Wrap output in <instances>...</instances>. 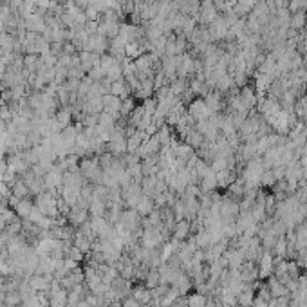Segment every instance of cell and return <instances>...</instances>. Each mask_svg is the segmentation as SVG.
<instances>
[{
    "mask_svg": "<svg viewBox=\"0 0 307 307\" xmlns=\"http://www.w3.org/2000/svg\"><path fill=\"white\" fill-rule=\"evenodd\" d=\"M96 239H90V237H87L85 233H82V231H78L74 233V239H72V246H76L78 249H82L83 253L87 255L90 253V249H92V242H94Z\"/></svg>",
    "mask_w": 307,
    "mask_h": 307,
    "instance_id": "obj_16",
    "label": "cell"
},
{
    "mask_svg": "<svg viewBox=\"0 0 307 307\" xmlns=\"http://www.w3.org/2000/svg\"><path fill=\"white\" fill-rule=\"evenodd\" d=\"M6 2H7V6H9V7H13V9L17 11L18 7L22 6V4H24L25 0H6Z\"/></svg>",
    "mask_w": 307,
    "mask_h": 307,
    "instance_id": "obj_42",
    "label": "cell"
},
{
    "mask_svg": "<svg viewBox=\"0 0 307 307\" xmlns=\"http://www.w3.org/2000/svg\"><path fill=\"white\" fill-rule=\"evenodd\" d=\"M45 217V215H44V213L40 212V210H38V208H33V212H31V215H29V219H27V220H29V222H33V224H38V222H40L42 219Z\"/></svg>",
    "mask_w": 307,
    "mask_h": 307,
    "instance_id": "obj_39",
    "label": "cell"
},
{
    "mask_svg": "<svg viewBox=\"0 0 307 307\" xmlns=\"http://www.w3.org/2000/svg\"><path fill=\"white\" fill-rule=\"evenodd\" d=\"M259 278L260 280H266L273 275V269H275V255H271V251H266L264 249V253L262 257L259 259Z\"/></svg>",
    "mask_w": 307,
    "mask_h": 307,
    "instance_id": "obj_5",
    "label": "cell"
},
{
    "mask_svg": "<svg viewBox=\"0 0 307 307\" xmlns=\"http://www.w3.org/2000/svg\"><path fill=\"white\" fill-rule=\"evenodd\" d=\"M217 174V186L219 188H228L233 181H235L237 177H239V174H237V170H228V168H224V170H219L215 172Z\"/></svg>",
    "mask_w": 307,
    "mask_h": 307,
    "instance_id": "obj_19",
    "label": "cell"
},
{
    "mask_svg": "<svg viewBox=\"0 0 307 307\" xmlns=\"http://www.w3.org/2000/svg\"><path fill=\"white\" fill-rule=\"evenodd\" d=\"M306 222H307V220H306Z\"/></svg>",
    "mask_w": 307,
    "mask_h": 307,
    "instance_id": "obj_46",
    "label": "cell"
},
{
    "mask_svg": "<svg viewBox=\"0 0 307 307\" xmlns=\"http://www.w3.org/2000/svg\"><path fill=\"white\" fill-rule=\"evenodd\" d=\"M11 195H15V197H18V199H25V197H29L31 195L27 184L24 183V179L20 177V175L11 183Z\"/></svg>",
    "mask_w": 307,
    "mask_h": 307,
    "instance_id": "obj_25",
    "label": "cell"
},
{
    "mask_svg": "<svg viewBox=\"0 0 307 307\" xmlns=\"http://www.w3.org/2000/svg\"><path fill=\"white\" fill-rule=\"evenodd\" d=\"M255 291H257V285H255V284H246V287L242 289V293L237 296L239 307H253Z\"/></svg>",
    "mask_w": 307,
    "mask_h": 307,
    "instance_id": "obj_11",
    "label": "cell"
},
{
    "mask_svg": "<svg viewBox=\"0 0 307 307\" xmlns=\"http://www.w3.org/2000/svg\"><path fill=\"white\" fill-rule=\"evenodd\" d=\"M273 253L277 259H285L287 257V239L285 235H280L275 242V248H273Z\"/></svg>",
    "mask_w": 307,
    "mask_h": 307,
    "instance_id": "obj_30",
    "label": "cell"
},
{
    "mask_svg": "<svg viewBox=\"0 0 307 307\" xmlns=\"http://www.w3.org/2000/svg\"><path fill=\"white\" fill-rule=\"evenodd\" d=\"M85 300L90 307H105V302H103V295H96L92 291H89L85 295Z\"/></svg>",
    "mask_w": 307,
    "mask_h": 307,
    "instance_id": "obj_36",
    "label": "cell"
},
{
    "mask_svg": "<svg viewBox=\"0 0 307 307\" xmlns=\"http://www.w3.org/2000/svg\"><path fill=\"white\" fill-rule=\"evenodd\" d=\"M239 98H241V101L248 110H253L257 107V90L253 87H249V85H244V87L239 89Z\"/></svg>",
    "mask_w": 307,
    "mask_h": 307,
    "instance_id": "obj_10",
    "label": "cell"
},
{
    "mask_svg": "<svg viewBox=\"0 0 307 307\" xmlns=\"http://www.w3.org/2000/svg\"><path fill=\"white\" fill-rule=\"evenodd\" d=\"M136 101L132 100V98H125L123 101H121V110H119V114H121V118H129L130 114L134 112V109H136Z\"/></svg>",
    "mask_w": 307,
    "mask_h": 307,
    "instance_id": "obj_34",
    "label": "cell"
},
{
    "mask_svg": "<svg viewBox=\"0 0 307 307\" xmlns=\"http://www.w3.org/2000/svg\"><path fill=\"white\" fill-rule=\"evenodd\" d=\"M121 98H118V96L114 94H105L103 96V112L107 114H112L114 118L121 119V114H119V110H121Z\"/></svg>",
    "mask_w": 307,
    "mask_h": 307,
    "instance_id": "obj_8",
    "label": "cell"
},
{
    "mask_svg": "<svg viewBox=\"0 0 307 307\" xmlns=\"http://www.w3.org/2000/svg\"><path fill=\"white\" fill-rule=\"evenodd\" d=\"M38 64H40V56L38 54H24V69H27L31 74H36Z\"/></svg>",
    "mask_w": 307,
    "mask_h": 307,
    "instance_id": "obj_32",
    "label": "cell"
},
{
    "mask_svg": "<svg viewBox=\"0 0 307 307\" xmlns=\"http://www.w3.org/2000/svg\"><path fill=\"white\" fill-rule=\"evenodd\" d=\"M266 285H267V289H269V293H271V298H280V296L289 295V291L285 289V285H284L275 275H271V277L267 278Z\"/></svg>",
    "mask_w": 307,
    "mask_h": 307,
    "instance_id": "obj_15",
    "label": "cell"
},
{
    "mask_svg": "<svg viewBox=\"0 0 307 307\" xmlns=\"http://www.w3.org/2000/svg\"><path fill=\"white\" fill-rule=\"evenodd\" d=\"M222 257H224L226 262H228V269H241V266L246 262L242 249L233 248V246H228V249L222 253Z\"/></svg>",
    "mask_w": 307,
    "mask_h": 307,
    "instance_id": "obj_6",
    "label": "cell"
},
{
    "mask_svg": "<svg viewBox=\"0 0 307 307\" xmlns=\"http://www.w3.org/2000/svg\"><path fill=\"white\" fill-rule=\"evenodd\" d=\"M259 0H237L233 4V13H235L239 18H246L248 15H251L253 7L257 6Z\"/></svg>",
    "mask_w": 307,
    "mask_h": 307,
    "instance_id": "obj_14",
    "label": "cell"
},
{
    "mask_svg": "<svg viewBox=\"0 0 307 307\" xmlns=\"http://www.w3.org/2000/svg\"><path fill=\"white\" fill-rule=\"evenodd\" d=\"M6 226H7L6 219H4L2 215H0V233H4V230H6Z\"/></svg>",
    "mask_w": 307,
    "mask_h": 307,
    "instance_id": "obj_44",
    "label": "cell"
},
{
    "mask_svg": "<svg viewBox=\"0 0 307 307\" xmlns=\"http://www.w3.org/2000/svg\"><path fill=\"white\" fill-rule=\"evenodd\" d=\"M228 194H230V197H233V199H237V201H241L242 199L244 192H246V186H244V181L242 177H237L233 183L228 186Z\"/></svg>",
    "mask_w": 307,
    "mask_h": 307,
    "instance_id": "obj_26",
    "label": "cell"
},
{
    "mask_svg": "<svg viewBox=\"0 0 307 307\" xmlns=\"http://www.w3.org/2000/svg\"><path fill=\"white\" fill-rule=\"evenodd\" d=\"M33 208H35V202L31 201V199H20V201L15 204V213H17V217L18 219H22V220H27L31 215V212H33Z\"/></svg>",
    "mask_w": 307,
    "mask_h": 307,
    "instance_id": "obj_17",
    "label": "cell"
},
{
    "mask_svg": "<svg viewBox=\"0 0 307 307\" xmlns=\"http://www.w3.org/2000/svg\"><path fill=\"white\" fill-rule=\"evenodd\" d=\"M165 242H166V239L163 237V233H161L159 228H152V226L143 228L141 239H139V244H141L143 248L157 249V248H161Z\"/></svg>",
    "mask_w": 307,
    "mask_h": 307,
    "instance_id": "obj_2",
    "label": "cell"
},
{
    "mask_svg": "<svg viewBox=\"0 0 307 307\" xmlns=\"http://www.w3.org/2000/svg\"><path fill=\"white\" fill-rule=\"evenodd\" d=\"M54 118H56V121H58L62 127H69V125H72V121H74V116H72V107L67 105V107H60L58 110L54 112Z\"/></svg>",
    "mask_w": 307,
    "mask_h": 307,
    "instance_id": "obj_20",
    "label": "cell"
},
{
    "mask_svg": "<svg viewBox=\"0 0 307 307\" xmlns=\"http://www.w3.org/2000/svg\"><path fill=\"white\" fill-rule=\"evenodd\" d=\"M183 139H184V143H186V145H190V147L194 148V150H199V148L202 147V143L206 141V139H204V136H202L201 132L195 129V127L190 130V132L183 137Z\"/></svg>",
    "mask_w": 307,
    "mask_h": 307,
    "instance_id": "obj_24",
    "label": "cell"
},
{
    "mask_svg": "<svg viewBox=\"0 0 307 307\" xmlns=\"http://www.w3.org/2000/svg\"><path fill=\"white\" fill-rule=\"evenodd\" d=\"M80 174L83 175V179L90 184H101V177H103V168L100 165V157L98 155H85L80 159Z\"/></svg>",
    "mask_w": 307,
    "mask_h": 307,
    "instance_id": "obj_1",
    "label": "cell"
},
{
    "mask_svg": "<svg viewBox=\"0 0 307 307\" xmlns=\"http://www.w3.org/2000/svg\"><path fill=\"white\" fill-rule=\"evenodd\" d=\"M239 271H241V280L246 284H253L259 278V267L255 266V262H244Z\"/></svg>",
    "mask_w": 307,
    "mask_h": 307,
    "instance_id": "obj_13",
    "label": "cell"
},
{
    "mask_svg": "<svg viewBox=\"0 0 307 307\" xmlns=\"http://www.w3.org/2000/svg\"><path fill=\"white\" fill-rule=\"evenodd\" d=\"M275 183H277V179L273 175V170H264L262 177H260V184H262V186H271L273 188Z\"/></svg>",
    "mask_w": 307,
    "mask_h": 307,
    "instance_id": "obj_37",
    "label": "cell"
},
{
    "mask_svg": "<svg viewBox=\"0 0 307 307\" xmlns=\"http://www.w3.org/2000/svg\"><path fill=\"white\" fill-rule=\"evenodd\" d=\"M186 300H188V307H206L208 306V296L201 295V293H197V291L186 296Z\"/></svg>",
    "mask_w": 307,
    "mask_h": 307,
    "instance_id": "obj_31",
    "label": "cell"
},
{
    "mask_svg": "<svg viewBox=\"0 0 307 307\" xmlns=\"http://www.w3.org/2000/svg\"><path fill=\"white\" fill-rule=\"evenodd\" d=\"M121 307H143L136 298H132V296H127L123 302H121Z\"/></svg>",
    "mask_w": 307,
    "mask_h": 307,
    "instance_id": "obj_41",
    "label": "cell"
},
{
    "mask_svg": "<svg viewBox=\"0 0 307 307\" xmlns=\"http://www.w3.org/2000/svg\"><path fill=\"white\" fill-rule=\"evenodd\" d=\"M110 94L118 96V98L125 100V98L132 96V89H130L129 82H127L125 78H119V80H116V82L110 83Z\"/></svg>",
    "mask_w": 307,
    "mask_h": 307,
    "instance_id": "obj_12",
    "label": "cell"
},
{
    "mask_svg": "<svg viewBox=\"0 0 307 307\" xmlns=\"http://www.w3.org/2000/svg\"><path fill=\"white\" fill-rule=\"evenodd\" d=\"M253 307H269V302H266V300H260V298H255Z\"/></svg>",
    "mask_w": 307,
    "mask_h": 307,
    "instance_id": "obj_43",
    "label": "cell"
},
{
    "mask_svg": "<svg viewBox=\"0 0 307 307\" xmlns=\"http://www.w3.org/2000/svg\"><path fill=\"white\" fill-rule=\"evenodd\" d=\"M105 213H107V202L94 197L89 206V215L90 217H105Z\"/></svg>",
    "mask_w": 307,
    "mask_h": 307,
    "instance_id": "obj_28",
    "label": "cell"
},
{
    "mask_svg": "<svg viewBox=\"0 0 307 307\" xmlns=\"http://www.w3.org/2000/svg\"><path fill=\"white\" fill-rule=\"evenodd\" d=\"M20 304H22V296H20L18 289L7 291L6 295H4V306H18L20 307Z\"/></svg>",
    "mask_w": 307,
    "mask_h": 307,
    "instance_id": "obj_33",
    "label": "cell"
},
{
    "mask_svg": "<svg viewBox=\"0 0 307 307\" xmlns=\"http://www.w3.org/2000/svg\"><path fill=\"white\" fill-rule=\"evenodd\" d=\"M24 24H25V29L31 31V33H38L42 35L44 31H45V17L40 15V13H31L29 17L24 18Z\"/></svg>",
    "mask_w": 307,
    "mask_h": 307,
    "instance_id": "obj_7",
    "label": "cell"
},
{
    "mask_svg": "<svg viewBox=\"0 0 307 307\" xmlns=\"http://www.w3.org/2000/svg\"><path fill=\"white\" fill-rule=\"evenodd\" d=\"M76 307H90L89 304H87V300H85V298H83V300H80L76 304Z\"/></svg>",
    "mask_w": 307,
    "mask_h": 307,
    "instance_id": "obj_45",
    "label": "cell"
},
{
    "mask_svg": "<svg viewBox=\"0 0 307 307\" xmlns=\"http://www.w3.org/2000/svg\"><path fill=\"white\" fill-rule=\"evenodd\" d=\"M295 116L298 121H304L307 123V96H302L298 98L295 103Z\"/></svg>",
    "mask_w": 307,
    "mask_h": 307,
    "instance_id": "obj_29",
    "label": "cell"
},
{
    "mask_svg": "<svg viewBox=\"0 0 307 307\" xmlns=\"http://www.w3.org/2000/svg\"><path fill=\"white\" fill-rule=\"evenodd\" d=\"M136 210H137V213H139L141 217H147L148 213L155 210V202H154L152 197H148V195L141 194V197H139V201H137V204H136Z\"/></svg>",
    "mask_w": 307,
    "mask_h": 307,
    "instance_id": "obj_22",
    "label": "cell"
},
{
    "mask_svg": "<svg viewBox=\"0 0 307 307\" xmlns=\"http://www.w3.org/2000/svg\"><path fill=\"white\" fill-rule=\"evenodd\" d=\"M188 116L192 119H194L195 123L197 121H202V119H208L210 116H212V110L208 109V105H206V101L202 100H192L190 101V105H188Z\"/></svg>",
    "mask_w": 307,
    "mask_h": 307,
    "instance_id": "obj_4",
    "label": "cell"
},
{
    "mask_svg": "<svg viewBox=\"0 0 307 307\" xmlns=\"http://www.w3.org/2000/svg\"><path fill=\"white\" fill-rule=\"evenodd\" d=\"M143 282H145V285H147L148 289H154L155 285H159V271L157 269H150Z\"/></svg>",
    "mask_w": 307,
    "mask_h": 307,
    "instance_id": "obj_35",
    "label": "cell"
},
{
    "mask_svg": "<svg viewBox=\"0 0 307 307\" xmlns=\"http://www.w3.org/2000/svg\"><path fill=\"white\" fill-rule=\"evenodd\" d=\"M188 237H190V220L183 219V220L175 222L174 231H172V239H175V241H186Z\"/></svg>",
    "mask_w": 307,
    "mask_h": 307,
    "instance_id": "obj_21",
    "label": "cell"
},
{
    "mask_svg": "<svg viewBox=\"0 0 307 307\" xmlns=\"http://www.w3.org/2000/svg\"><path fill=\"white\" fill-rule=\"evenodd\" d=\"M98 27H100V22H87V24H85V31H87L90 36L98 35Z\"/></svg>",
    "mask_w": 307,
    "mask_h": 307,
    "instance_id": "obj_40",
    "label": "cell"
},
{
    "mask_svg": "<svg viewBox=\"0 0 307 307\" xmlns=\"http://www.w3.org/2000/svg\"><path fill=\"white\" fill-rule=\"evenodd\" d=\"M161 148H163V145H161L159 137L155 136H148L145 141H143V145L139 147V150H137V155H139V159H147V157H154V155H159Z\"/></svg>",
    "mask_w": 307,
    "mask_h": 307,
    "instance_id": "obj_3",
    "label": "cell"
},
{
    "mask_svg": "<svg viewBox=\"0 0 307 307\" xmlns=\"http://www.w3.org/2000/svg\"><path fill=\"white\" fill-rule=\"evenodd\" d=\"M67 296H69V291L62 287L53 296H49V307H67V304H69Z\"/></svg>",
    "mask_w": 307,
    "mask_h": 307,
    "instance_id": "obj_27",
    "label": "cell"
},
{
    "mask_svg": "<svg viewBox=\"0 0 307 307\" xmlns=\"http://www.w3.org/2000/svg\"><path fill=\"white\" fill-rule=\"evenodd\" d=\"M89 219H90L89 210L80 208V206H72L69 215H67V222H69L71 226H74V228H78V226H82L83 222H87Z\"/></svg>",
    "mask_w": 307,
    "mask_h": 307,
    "instance_id": "obj_9",
    "label": "cell"
},
{
    "mask_svg": "<svg viewBox=\"0 0 307 307\" xmlns=\"http://www.w3.org/2000/svg\"><path fill=\"white\" fill-rule=\"evenodd\" d=\"M306 24H307V13L306 11H296V13H291V18H289V29L293 31H304L306 29Z\"/></svg>",
    "mask_w": 307,
    "mask_h": 307,
    "instance_id": "obj_23",
    "label": "cell"
},
{
    "mask_svg": "<svg viewBox=\"0 0 307 307\" xmlns=\"http://www.w3.org/2000/svg\"><path fill=\"white\" fill-rule=\"evenodd\" d=\"M130 296H132V298H136V300L139 302L143 307L148 306V304L152 302V293H150V289H148L147 285H139V284L132 287V293H130Z\"/></svg>",
    "mask_w": 307,
    "mask_h": 307,
    "instance_id": "obj_18",
    "label": "cell"
},
{
    "mask_svg": "<svg viewBox=\"0 0 307 307\" xmlns=\"http://www.w3.org/2000/svg\"><path fill=\"white\" fill-rule=\"evenodd\" d=\"M80 82H82V80H74V78H67V80H65V83H64V87L67 90H69V92H78V87H80Z\"/></svg>",
    "mask_w": 307,
    "mask_h": 307,
    "instance_id": "obj_38",
    "label": "cell"
}]
</instances>
